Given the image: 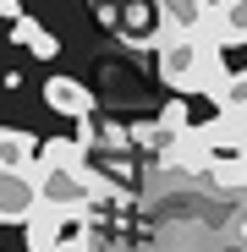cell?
Masks as SVG:
<instances>
[{
  "mask_svg": "<svg viewBox=\"0 0 247 252\" xmlns=\"http://www.w3.org/2000/svg\"><path fill=\"white\" fill-rule=\"evenodd\" d=\"M154 6L165 11V17H176V22H203V0H154Z\"/></svg>",
  "mask_w": 247,
  "mask_h": 252,
  "instance_id": "5b68a950",
  "label": "cell"
},
{
  "mask_svg": "<svg viewBox=\"0 0 247 252\" xmlns=\"http://www.w3.org/2000/svg\"><path fill=\"white\" fill-rule=\"evenodd\" d=\"M159 126H165V132H171V137H176V132H187V126H192V121H187V99H181V94L159 104Z\"/></svg>",
  "mask_w": 247,
  "mask_h": 252,
  "instance_id": "277c9868",
  "label": "cell"
},
{
  "mask_svg": "<svg viewBox=\"0 0 247 252\" xmlns=\"http://www.w3.org/2000/svg\"><path fill=\"white\" fill-rule=\"evenodd\" d=\"M44 104H50L55 115H66V121H88V115L99 110V104H94V94L82 88L77 77H61V71H55V77H44Z\"/></svg>",
  "mask_w": 247,
  "mask_h": 252,
  "instance_id": "7a4b0ae2",
  "label": "cell"
},
{
  "mask_svg": "<svg viewBox=\"0 0 247 252\" xmlns=\"http://www.w3.org/2000/svg\"><path fill=\"white\" fill-rule=\"evenodd\" d=\"M0 192H6V197H0V220H6V225H28L33 208L44 203V197H38V181L22 176V170H0Z\"/></svg>",
  "mask_w": 247,
  "mask_h": 252,
  "instance_id": "6da1fadb",
  "label": "cell"
},
{
  "mask_svg": "<svg viewBox=\"0 0 247 252\" xmlns=\"http://www.w3.org/2000/svg\"><path fill=\"white\" fill-rule=\"evenodd\" d=\"M11 38H17V44H28L38 61H55V50H61V44H55V33H44L33 17H17V22H11Z\"/></svg>",
  "mask_w": 247,
  "mask_h": 252,
  "instance_id": "3957f363",
  "label": "cell"
}]
</instances>
